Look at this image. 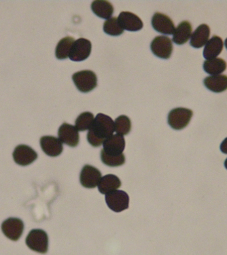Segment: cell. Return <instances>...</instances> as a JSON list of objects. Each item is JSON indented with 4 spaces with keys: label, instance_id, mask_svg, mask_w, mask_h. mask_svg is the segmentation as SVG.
I'll list each match as a JSON object with an SVG mask.
<instances>
[{
    "label": "cell",
    "instance_id": "obj_1",
    "mask_svg": "<svg viewBox=\"0 0 227 255\" xmlns=\"http://www.w3.org/2000/svg\"><path fill=\"white\" fill-rule=\"evenodd\" d=\"M114 131V123L113 119L107 115L99 113L87 134V139L91 146L99 147L104 144L106 139L113 135Z\"/></svg>",
    "mask_w": 227,
    "mask_h": 255
},
{
    "label": "cell",
    "instance_id": "obj_2",
    "mask_svg": "<svg viewBox=\"0 0 227 255\" xmlns=\"http://www.w3.org/2000/svg\"><path fill=\"white\" fill-rule=\"evenodd\" d=\"M76 88L83 93H89L98 86V78L95 72L91 70H83L72 76Z\"/></svg>",
    "mask_w": 227,
    "mask_h": 255
},
{
    "label": "cell",
    "instance_id": "obj_3",
    "mask_svg": "<svg viewBox=\"0 0 227 255\" xmlns=\"http://www.w3.org/2000/svg\"><path fill=\"white\" fill-rule=\"evenodd\" d=\"M193 116V112L191 110L177 108L169 113L167 122L172 129L182 130L189 124Z\"/></svg>",
    "mask_w": 227,
    "mask_h": 255
},
{
    "label": "cell",
    "instance_id": "obj_4",
    "mask_svg": "<svg viewBox=\"0 0 227 255\" xmlns=\"http://www.w3.org/2000/svg\"><path fill=\"white\" fill-rule=\"evenodd\" d=\"M26 245L35 252L45 254L48 249L47 234L42 230H33L26 238Z\"/></svg>",
    "mask_w": 227,
    "mask_h": 255
},
{
    "label": "cell",
    "instance_id": "obj_5",
    "mask_svg": "<svg viewBox=\"0 0 227 255\" xmlns=\"http://www.w3.org/2000/svg\"><path fill=\"white\" fill-rule=\"evenodd\" d=\"M106 202L110 209L120 212L129 208V197L124 191L116 190L106 194Z\"/></svg>",
    "mask_w": 227,
    "mask_h": 255
},
{
    "label": "cell",
    "instance_id": "obj_6",
    "mask_svg": "<svg viewBox=\"0 0 227 255\" xmlns=\"http://www.w3.org/2000/svg\"><path fill=\"white\" fill-rule=\"evenodd\" d=\"M150 49L154 55L163 59L170 58L173 51V44L171 39L165 35H159L152 40Z\"/></svg>",
    "mask_w": 227,
    "mask_h": 255
},
{
    "label": "cell",
    "instance_id": "obj_7",
    "mask_svg": "<svg viewBox=\"0 0 227 255\" xmlns=\"http://www.w3.org/2000/svg\"><path fill=\"white\" fill-rule=\"evenodd\" d=\"M1 230L8 239L12 241H17L23 234V221L17 218H9L1 224Z\"/></svg>",
    "mask_w": 227,
    "mask_h": 255
},
{
    "label": "cell",
    "instance_id": "obj_8",
    "mask_svg": "<svg viewBox=\"0 0 227 255\" xmlns=\"http://www.w3.org/2000/svg\"><path fill=\"white\" fill-rule=\"evenodd\" d=\"M13 159L18 165L26 166L31 164L38 158V154L31 148L25 144L16 146L12 154Z\"/></svg>",
    "mask_w": 227,
    "mask_h": 255
},
{
    "label": "cell",
    "instance_id": "obj_9",
    "mask_svg": "<svg viewBox=\"0 0 227 255\" xmlns=\"http://www.w3.org/2000/svg\"><path fill=\"white\" fill-rule=\"evenodd\" d=\"M102 179V173L98 169L89 165H85L80 175V182L84 187L94 189Z\"/></svg>",
    "mask_w": 227,
    "mask_h": 255
},
{
    "label": "cell",
    "instance_id": "obj_10",
    "mask_svg": "<svg viewBox=\"0 0 227 255\" xmlns=\"http://www.w3.org/2000/svg\"><path fill=\"white\" fill-rule=\"evenodd\" d=\"M92 45L89 40L80 38L74 42L71 50L70 59L73 61H83L91 55Z\"/></svg>",
    "mask_w": 227,
    "mask_h": 255
},
{
    "label": "cell",
    "instance_id": "obj_11",
    "mask_svg": "<svg viewBox=\"0 0 227 255\" xmlns=\"http://www.w3.org/2000/svg\"><path fill=\"white\" fill-rule=\"evenodd\" d=\"M59 139L61 142L70 147L77 146L79 144L80 136L78 129L75 126L68 124H63L59 128Z\"/></svg>",
    "mask_w": 227,
    "mask_h": 255
},
{
    "label": "cell",
    "instance_id": "obj_12",
    "mask_svg": "<svg viewBox=\"0 0 227 255\" xmlns=\"http://www.w3.org/2000/svg\"><path fill=\"white\" fill-rule=\"evenodd\" d=\"M152 25L154 30L163 34L173 35L176 29L172 20L168 16L160 12H156L152 16Z\"/></svg>",
    "mask_w": 227,
    "mask_h": 255
},
{
    "label": "cell",
    "instance_id": "obj_13",
    "mask_svg": "<svg viewBox=\"0 0 227 255\" xmlns=\"http://www.w3.org/2000/svg\"><path fill=\"white\" fill-rule=\"evenodd\" d=\"M103 150L106 154L111 156H118L123 154L124 148H125V140L122 135H111L109 138L104 141L103 144Z\"/></svg>",
    "mask_w": 227,
    "mask_h": 255
},
{
    "label": "cell",
    "instance_id": "obj_14",
    "mask_svg": "<svg viewBox=\"0 0 227 255\" xmlns=\"http://www.w3.org/2000/svg\"><path fill=\"white\" fill-rule=\"evenodd\" d=\"M40 146L44 153L50 157H57L62 153L63 143L57 137L43 136L40 138Z\"/></svg>",
    "mask_w": 227,
    "mask_h": 255
},
{
    "label": "cell",
    "instance_id": "obj_15",
    "mask_svg": "<svg viewBox=\"0 0 227 255\" xmlns=\"http://www.w3.org/2000/svg\"><path fill=\"white\" fill-rule=\"evenodd\" d=\"M118 20L122 29L129 31H137L142 29L144 24L138 16L130 12H122Z\"/></svg>",
    "mask_w": 227,
    "mask_h": 255
},
{
    "label": "cell",
    "instance_id": "obj_16",
    "mask_svg": "<svg viewBox=\"0 0 227 255\" xmlns=\"http://www.w3.org/2000/svg\"><path fill=\"white\" fill-rule=\"evenodd\" d=\"M210 29L206 24H202L197 28L191 35L190 44L195 48H200L206 45L209 40Z\"/></svg>",
    "mask_w": 227,
    "mask_h": 255
},
{
    "label": "cell",
    "instance_id": "obj_17",
    "mask_svg": "<svg viewBox=\"0 0 227 255\" xmlns=\"http://www.w3.org/2000/svg\"><path fill=\"white\" fill-rule=\"evenodd\" d=\"M223 41L221 37L214 35L210 40H208L207 44L205 46L204 50V57L205 59H212L217 58L218 56L223 51Z\"/></svg>",
    "mask_w": 227,
    "mask_h": 255
},
{
    "label": "cell",
    "instance_id": "obj_18",
    "mask_svg": "<svg viewBox=\"0 0 227 255\" xmlns=\"http://www.w3.org/2000/svg\"><path fill=\"white\" fill-rule=\"evenodd\" d=\"M192 30V25L187 20L182 21L175 29L173 34V41L174 43L178 45H182L187 43L190 38H191Z\"/></svg>",
    "mask_w": 227,
    "mask_h": 255
},
{
    "label": "cell",
    "instance_id": "obj_19",
    "mask_svg": "<svg viewBox=\"0 0 227 255\" xmlns=\"http://www.w3.org/2000/svg\"><path fill=\"white\" fill-rule=\"evenodd\" d=\"M206 88L215 93H222L227 89V76L216 75L208 76L204 79Z\"/></svg>",
    "mask_w": 227,
    "mask_h": 255
},
{
    "label": "cell",
    "instance_id": "obj_20",
    "mask_svg": "<svg viewBox=\"0 0 227 255\" xmlns=\"http://www.w3.org/2000/svg\"><path fill=\"white\" fill-rule=\"evenodd\" d=\"M121 186V181L118 177L113 174L106 175L102 178L98 185V189L102 194H108L119 189Z\"/></svg>",
    "mask_w": 227,
    "mask_h": 255
},
{
    "label": "cell",
    "instance_id": "obj_21",
    "mask_svg": "<svg viewBox=\"0 0 227 255\" xmlns=\"http://www.w3.org/2000/svg\"><path fill=\"white\" fill-rule=\"evenodd\" d=\"M91 9L97 16L104 19H109L114 13L113 5L105 0L94 1L91 3Z\"/></svg>",
    "mask_w": 227,
    "mask_h": 255
},
{
    "label": "cell",
    "instance_id": "obj_22",
    "mask_svg": "<svg viewBox=\"0 0 227 255\" xmlns=\"http://www.w3.org/2000/svg\"><path fill=\"white\" fill-rule=\"evenodd\" d=\"M227 69V63L224 59L215 58L205 61L204 70L206 73L210 75H220Z\"/></svg>",
    "mask_w": 227,
    "mask_h": 255
},
{
    "label": "cell",
    "instance_id": "obj_23",
    "mask_svg": "<svg viewBox=\"0 0 227 255\" xmlns=\"http://www.w3.org/2000/svg\"><path fill=\"white\" fill-rule=\"evenodd\" d=\"M75 42L72 37L67 36L61 39L55 49V55L58 59H66L70 56L72 46Z\"/></svg>",
    "mask_w": 227,
    "mask_h": 255
},
{
    "label": "cell",
    "instance_id": "obj_24",
    "mask_svg": "<svg viewBox=\"0 0 227 255\" xmlns=\"http://www.w3.org/2000/svg\"><path fill=\"white\" fill-rule=\"evenodd\" d=\"M94 115L90 112H85L80 115L75 122L78 131H85L91 129L94 122Z\"/></svg>",
    "mask_w": 227,
    "mask_h": 255
},
{
    "label": "cell",
    "instance_id": "obj_25",
    "mask_svg": "<svg viewBox=\"0 0 227 255\" xmlns=\"http://www.w3.org/2000/svg\"><path fill=\"white\" fill-rule=\"evenodd\" d=\"M114 129L117 134L122 136L129 134L131 130V122L129 117L121 115L116 118L114 122Z\"/></svg>",
    "mask_w": 227,
    "mask_h": 255
},
{
    "label": "cell",
    "instance_id": "obj_26",
    "mask_svg": "<svg viewBox=\"0 0 227 255\" xmlns=\"http://www.w3.org/2000/svg\"><path fill=\"white\" fill-rule=\"evenodd\" d=\"M104 31L107 34L113 36H118L124 32V29L119 23L118 18L116 17L111 18L106 20L104 24Z\"/></svg>",
    "mask_w": 227,
    "mask_h": 255
},
{
    "label": "cell",
    "instance_id": "obj_27",
    "mask_svg": "<svg viewBox=\"0 0 227 255\" xmlns=\"http://www.w3.org/2000/svg\"><path fill=\"white\" fill-rule=\"evenodd\" d=\"M101 159L104 164L110 167H118L124 164L125 163V156L123 154L118 156L109 155L102 150Z\"/></svg>",
    "mask_w": 227,
    "mask_h": 255
},
{
    "label": "cell",
    "instance_id": "obj_28",
    "mask_svg": "<svg viewBox=\"0 0 227 255\" xmlns=\"http://www.w3.org/2000/svg\"><path fill=\"white\" fill-rule=\"evenodd\" d=\"M221 150L223 153L227 154V137L223 140L221 145Z\"/></svg>",
    "mask_w": 227,
    "mask_h": 255
},
{
    "label": "cell",
    "instance_id": "obj_29",
    "mask_svg": "<svg viewBox=\"0 0 227 255\" xmlns=\"http://www.w3.org/2000/svg\"><path fill=\"white\" fill-rule=\"evenodd\" d=\"M225 167H226V168L227 169V159L226 160H225Z\"/></svg>",
    "mask_w": 227,
    "mask_h": 255
},
{
    "label": "cell",
    "instance_id": "obj_30",
    "mask_svg": "<svg viewBox=\"0 0 227 255\" xmlns=\"http://www.w3.org/2000/svg\"><path fill=\"white\" fill-rule=\"evenodd\" d=\"M225 46H226V48L227 49V38L226 39V40H225Z\"/></svg>",
    "mask_w": 227,
    "mask_h": 255
}]
</instances>
